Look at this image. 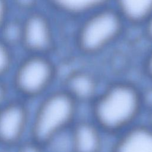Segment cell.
<instances>
[{
    "instance_id": "1",
    "label": "cell",
    "mask_w": 152,
    "mask_h": 152,
    "mask_svg": "<svg viewBox=\"0 0 152 152\" xmlns=\"http://www.w3.org/2000/svg\"><path fill=\"white\" fill-rule=\"evenodd\" d=\"M88 108L90 117L110 137L140 122L144 115L139 84L122 77L106 81Z\"/></svg>"
},
{
    "instance_id": "19",
    "label": "cell",
    "mask_w": 152,
    "mask_h": 152,
    "mask_svg": "<svg viewBox=\"0 0 152 152\" xmlns=\"http://www.w3.org/2000/svg\"><path fill=\"white\" fill-rule=\"evenodd\" d=\"M8 87L3 81H0V107L8 100Z\"/></svg>"
},
{
    "instance_id": "11",
    "label": "cell",
    "mask_w": 152,
    "mask_h": 152,
    "mask_svg": "<svg viewBox=\"0 0 152 152\" xmlns=\"http://www.w3.org/2000/svg\"><path fill=\"white\" fill-rule=\"evenodd\" d=\"M128 27H141L152 14V0H112Z\"/></svg>"
},
{
    "instance_id": "6",
    "label": "cell",
    "mask_w": 152,
    "mask_h": 152,
    "mask_svg": "<svg viewBox=\"0 0 152 152\" xmlns=\"http://www.w3.org/2000/svg\"><path fill=\"white\" fill-rule=\"evenodd\" d=\"M28 107L21 100H8L0 107V146L15 148L30 127Z\"/></svg>"
},
{
    "instance_id": "5",
    "label": "cell",
    "mask_w": 152,
    "mask_h": 152,
    "mask_svg": "<svg viewBox=\"0 0 152 152\" xmlns=\"http://www.w3.org/2000/svg\"><path fill=\"white\" fill-rule=\"evenodd\" d=\"M57 44L55 27L49 15L37 9L25 14L20 46L26 54L51 56Z\"/></svg>"
},
{
    "instance_id": "17",
    "label": "cell",
    "mask_w": 152,
    "mask_h": 152,
    "mask_svg": "<svg viewBox=\"0 0 152 152\" xmlns=\"http://www.w3.org/2000/svg\"><path fill=\"white\" fill-rule=\"evenodd\" d=\"M10 11L9 0H0V33L10 17Z\"/></svg>"
},
{
    "instance_id": "14",
    "label": "cell",
    "mask_w": 152,
    "mask_h": 152,
    "mask_svg": "<svg viewBox=\"0 0 152 152\" xmlns=\"http://www.w3.org/2000/svg\"><path fill=\"white\" fill-rule=\"evenodd\" d=\"M140 69L144 79L152 82V46L144 55L140 64Z\"/></svg>"
},
{
    "instance_id": "13",
    "label": "cell",
    "mask_w": 152,
    "mask_h": 152,
    "mask_svg": "<svg viewBox=\"0 0 152 152\" xmlns=\"http://www.w3.org/2000/svg\"><path fill=\"white\" fill-rule=\"evenodd\" d=\"M144 81L145 83L139 84V86L145 114L152 111V82L146 80Z\"/></svg>"
},
{
    "instance_id": "4",
    "label": "cell",
    "mask_w": 152,
    "mask_h": 152,
    "mask_svg": "<svg viewBox=\"0 0 152 152\" xmlns=\"http://www.w3.org/2000/svg\"><path fill=\"white\" fill-rule=\"evenodd\" d=\"M13 69L12 87L24 99L42 98L52 90L58 75L57 65L48 55L26 54Z\"/></svg>"
},
{
    "instance_id": "10",
    "label": "cell",
    "mask_w": 152,
    "mask_h": 152,
    "mask_svg": "<svg viewBox=\"0 0 152 152\" xmlns=\"http://www.w3.org/2000/svg\"><path fill=\"white\" fill-rule=\"evenodd\" d=\"M54 13L72 21L111 4L112 0H42Z\"/></svg>"
},
{
    "instance_id": "9",
    "label": "cell",
    "mask_w": 152,
    "mask_h": 152,
    "mask_svg": "<svg viewBox=\"0 0 152 152\" xmlns=\"http://www.w3.org/2000/svg\"><path fill=\"white\" fill-rule=\"evenodd\" d=\"M112 139L109 152H152V128L142 121Z\"/></svg>"
},
{
    "instance_id": "12",
    "label": "cell",
    "mask_w": 152,
    "mask_h": 152,
    "mask_svg": "<svg viewBox=\"0 0 152 152\" xmlns=\"http://www.w3.org/2000/svg\"><path fill=\"white\" fill-rule=\"evenodd\" d=\"M15 66L14 48L0 39V81L10 72Z\"/></svg>"
},
{
    "instance_id": "2",
    "label": "cell",
    "mask_w": 152,
    "mask_h": 152,
    "mask_svg": "<svg viewBox=\"0 0 152 152\" xmlns=\"http://www.w3.org/2000/svg\"><path fill=\"white\" fill-rule=\"evenodd\" d=\"M72 45L80 56L92 59L99 56L119 42L128 27L112 4L84 15L77 21Z\"/></svg>"
},
{
    "instance_id": "3",
    "label": "cell",
    "mask_w": 152,
    "mask_h": 152,
    "mask_svg": "<svg viewBox=\"0 0 152 152\" xmlns=\"http://www.w3.org/2000/svg\"><path fill=\"white\" fill-rule=\"evenodd\" d=\"M80 105L63 88L51 90L42 97L30 121V138L45 147L69 130L79 115Z\"/></svg>"
},
{
    "instance_id": "16",
    "label": "cell",
    "mask_w": 152,
    "mask_h": 152,
    "mask_svg": "<svg viewBox=\"0 0 152 152\" xmlns=\"http://www.w3.org/2000/svg\"><path fill=\"white\" fill-rule=\"evenodd\" d=\"M39 0H9L10 5H13L18 10L24 11L26 14L37 10Z\"/></svg>"
},
{
    "instance_id": "18",
    "label": "cell",
    "mask_w": 152,
    "mask_h": 152,
    "mask_svg": "<svg viewBox=\"0 0 152 152\" xmlns=\"http://www.w3.org/2000/svg\"><path fill=\"white\" fill-rule=\"evenodd\" d=\"M141 28L144 37L152 46V14L141 26Z\"/></svg>"
},
{
    "instance_id": "8",
    "label": "cell",
    "mask_w": 152,
    "mask_h": 152,
    "mask_svg": "<svg viewBox=\"0 0 152 152\" xmlns=\"http://www.w3.org/2000/svg\"><path fill=\"white\" fill-rule=\"evenodd\" d=\"M69 132L72 152H103L108 137L90 116L78 117Z\"/></svg>"
},
{
    "instance_id": "15",
    "label": "cell",
    "mask_w": 152,
    "mask_h": 152,
    "mask_svg": "<svg viewBox=\"0 0 152 152\" xmlns=\"http://www.w3.org/2000/svg\"><path fill=\"white\" fill-rule=\"evenodd\" d=\"M15 148L16 152H47V148L30 138L23 140Z\"/></svg>"
},
{
    "instance_id": "7",
    "label": "cell",
    "mask_w": 152,
    "mask_h": 152,
    "mask_svg": "<svg viewBox=\"0 0 152 152\" xmlns=\"http://www.w3.org/2000/svg\"><path fill=\"white\" fill-rule=\"evenodd\" d=\"M104 84L99 74L83 66L74 68L68 71L62 80L61 87L80 106H89Z\"/></svg>"
}]
</instances>
